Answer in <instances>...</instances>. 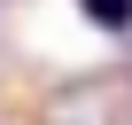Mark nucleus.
I'll return each mask as SVG.
<instances>
[{"label": "nucleus", "mask_w": 132, "mask_h": 125, "mask_svg": "<svg viewBox=\"0 0 132 125\" xmlns=\"http://www.w3.org/2000/svg\"><path fill=\"white\" fill-rule=\"evenodd\" d=\"M78 16H86L93 31H109V39H124V31H132V0H78Z\"/></svg>", "instance_id": "1"}]
</instances>
